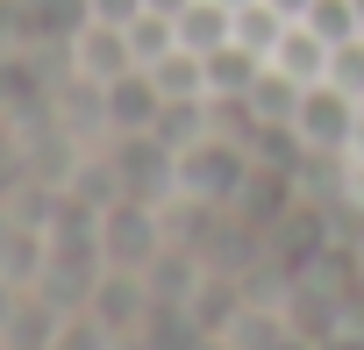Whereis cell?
Returning <instances> with one entry per match:
<instances>
[{"mask_svg":"<svg viewBox=\"0 0 364 350\" xmlns=\"http://www.w3.org/2000/svg\"><path fill=\"white\" fill-rule=\"evenodd\" d=\"M357 107H364V100H350L343 86L314 79V86L300 93V115H293V136H300L307 150H343V157H350V129H357Z\"/></svg>","mask_w":364,"mask_h":350,"instance_id":"cell-1","label":"cell"},{"mask_svg":"<svg viewBox=\"0 0 364 350\" xmlns=\"http://www.w3.org/2000/svg\"><path fill=\"white\" fill-rule=\"evenodd\" d=\"M171 22H178V51H193V58L236 43V8H229V0H186Z\"/></svg>","mask_w":364,"mask_h":350,"instance_id":"cell-2","label":"cell"},{"mask_svg":"<svg viewBox=\"0 0 364 350\" xmlns=\"http://www.w3.org/2000/svg\"><path fill=\"white\" fill-rule=\"evenodd\" d=\"M79 72L86 79H122V72H136V51H129V29H114V22H79Z\"/></svg>","mask_w":364,"mask_h":350,"instance_id":"cell-3","label":"cell"},{"mask_svg":"<svg viewBox=\"0 0 364 350\" xmlns=\"http://www.w3.org/2000/svg\"><path fill=\"white\" fill-rule=\"evenodd\" d=\"M300 93H307L300 79H286L279 65H264V72H257V86L243 93V115H250L257 129H293V115H300Z\"/></svg>","mask_w":364,"mask_h":350,"instance_id":"cell-4","label":"cell"},{"mask_svg":"<svg viewBox=\"0 0 364 350\" xmlns=\"http://www.w3.org/2000/svg\"><path fill=\"white\" fill-rule=\"evenodd\" d=\"M157 107H164V93H157V79H150L143 65L122 72V79H107V122H114V129H143V136H150Z\"/></svg>","mask_w":364,"mask_h":350,"instance_id":"cell-5","label":"cell"},{"mask_svg":"<svg viewBox=\"0 0 364 350\" xmlns=\"http://www.w3.org/2000/svg\"><path fill=\"white\" fill-rule=\"evenodd\" d=\"M200 65H208V100H243V93L257 86V72H264V58L243 51V43H222V51H208Z\"/></svg>","mask_w":364,"mask_h":350,"instance_id":"cell-6","label":"cell"},{"mask_svg":"<svg viewBox=\"0 0 364 350\" xmlns=\"http://www.w3.org/2000/svg\"><path fill=\"white\" fill-rule=\"evenodd\" d=\"M272 65L286 72V79H300V86H314V79H328V43L307 29V22H286V36H279V51H272Z\"/></svg>","mask_w":364,"mask_h":350,"instance_id":"cell-7","label":"cell"},{"mask_svg":"<svg viewBox=\"0 0 364 350\" xmlns=\"http://www.w3.org/2000/svg\"><path fill=\"white\" fill-rule=\"evenodd\" d=\"M279 36H286V15L272 8V0H243V8H236V43H243V51H257L264 65H272Z\"/></svg>","mask_w":364,"mask_h":350,"instance_id":"cell-8","label":"cell"},{"mask_svg":"<svg viewBox=\"0 0 364 350\" xmlns=\"http://www.w3.org/2000/svg\"><path fill=\"white\" fill-rule=\"evenodd\" d=\"M129 51H136V65L171 58V51H178V22H171V15H157V8H143V15L129 22Z\"/></svg>","mask_w":364,"mask_h":350,"instance_id":"cell-9","label":"cell"},{"mask_svg":"<svg viewBox=\"0 0 364 350\" xmlns=\"http://www.w3.org/2000/svg\"><path fill=\"white\" fill-rule=\"evenodd\" d=\"M300 22H307V29H314L328 51H336V43H350V36H364V22H357V0H314V8H307Z\"/></svg>","mask_w":364,"mask_h":350,"instance_id":"cell-10","label":"cell"},{"mask_svg":"<svg viewBox=\"0 0 364 350\" xmlns=\"http://www.w3.org/2000/svg\"><path fill=\"white\" fill-rule=\"evenodd\" d=\"M150 136H157L164 150H178L186 136H200V100H164L157 122H150Z\"/></svg>","mask_w":364,"mask_h":350,"instance_id":"cell-11","label":"cell"},{"mask_svg":"<svg viewBox=\"0 0 364 350\" xmlns=\"http://www.w3.org/2000/svg\"><path fill=\"white\" fill-rule=\"evenodd\" d=\"M328 86H343L350 100H364V36H350V43L328 51Z\"/></svg>","mask_w":364,"mask_h":350,"instance_id":"cell-12","label":"cell"},{"mask_svg":"<svg viewBox=\"0 0 364 350\" xmlns=\"http://www.w3.org/2000/svg\"><path fill=\"white\" fill-rule=\"evenodd\" d=\"M229 179H236V157H229V150H186V186L222 193Z\"/></svg>","mask_w":364,"mask_h":350,"instance_id":"cell-13","label":"cell"},{"mask_svg":"<svg viewBox=\"0 0 364 350\" xmlns=\"http://www.w3.org/2000/svg\"><path fill=\"white\" fill-rule=\"evenodd\" d=\"M143 15V0H86V22H114V29H129Z\"/></svg>","mask_w":364,"mask_h":350,"instance_id":"cell-14","label":"cell"},{"mask_svg":"<svg viewBox=\"0 0 364 350\" xmlns=\"http://www.w3.org/2000/svg\"><path fill=\"white\" fill-rule=\"evenodd\" d=\"M350 208L364 215V164H350Z\"/></svg>","mask_w":364,"mask_h":350,"instance_id":"cell-15","label":"cell"},{"mask_svg":"<svg viewBox=\"0 0 364 350\" xmlns=\"http://www.w3.org/2000/svg\"><path fill=\"white\" fill-rule=\"evenodd\" d=\"M350 164H364V107H357V129H350Z\"/></svg>","mask_w":364,"mask_h":350,"instance_id":"cell-16","label":"cell"},{"mask_svg":"<svg viewBox=\"0 0 364 350\" xmlns=\"http://www.w3.org/2000/svg\"><path fill=\"white\" fill-rule=\"evenodd\" d=\"M272 8H279V15H286V22H300V15H307V8H314V0H272Z\"/></svg>","mask_w":364,"mask_h":350,"instance_id":"cell-17","label":"cell"},{"mask_svg":"<svg viewBox=\"0 0 364 350\" xmlns=\"http://www.w3.org/2000/svg\"><path fill=\"white\" fill-rule=\"evenodd\" d=\"M143 8H157V15H178V8H186V0H143Z\"/></svg>","mask_w":364,"mask_h":350,"instance_id":"cell-18","label":"cell"},{"mask_svg":"<svg viewBox=\"0 0 364 350\" xmlns=\"http://www.w3.org/2000/svg\"><path fill=\"white\" fill-rule=\"evenodd\" d=\"M357 22H364V0H357Z\"/></svg>","mask_w":364,"mask_h":350,"instance_id":"cell-19","label":"cell"},{"mask_svg":"<svg viewBox=\"0 0 364 350\" xmlns=\"http://www.w3.org/2000/svg\"><path fill=\"white\" fill-rule=\"evenodd\" d=\"M229 8H243V0H229Z\"/></svg>","mask_w":364,"mask_h":350,"instance_id":"cell-20","label":"cell"}]
</instances>
